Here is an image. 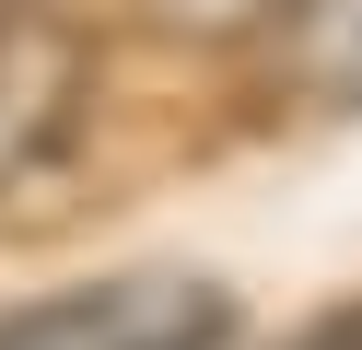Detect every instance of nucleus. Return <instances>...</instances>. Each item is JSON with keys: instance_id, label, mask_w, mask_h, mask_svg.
Listing matches in <instances>:
<instances>
[{"instance_id": "nucleus-4", "label": "nucleus", "mask_w": 362, "mask_h": 350, "mask_svg": "<svg viewBox=\"0 0 362 350\" xmlns=\"http://www.w3.org/2000/svg\"><path fill=\"white\" fill-rule=\"evenodd\" d=\"M269 12L281 0H152V23H175V35H257Z\"/></svg>"}, {"instance_id": "nucleus-2", "label": "nucleus", "mask_w": 362, "mask_h": 350, "mask_svg": "<svg viewBox=\"0 0 362 350\" xmlns=\"http://www.w3.org/2000/svg\"><path fill=\"white\" fill-rule=\"evenodd\" d=\"M94 117V35L47 0H0V199L47 187Z\"/></svg>"}, {"instance_id": "nucleus-5", "label": "nucleus", "mask_w": 362, "mask_h": 350, "mask_svg": "<svg viewBox=\"0 0 362 350\" xmlns=\"http://www.w3.org/2000/svg\"><path fill=\"white\" fill-rule=\"evenodd\" d=\"M292 350H362V303H339V315H315V327H292Z\"/></svg>"}, {"instance_id": "nucleus-3", "label": "nucleus", "mask_w": 362, "mask_h": 350, "mask_svg": "<svg viewBox=\"0 0 362 350\" xmlns=\"http://www.w3.org/2000/svg\"><path fill=\"white\" fill-rule=\"evenodd\" d=\"M269 47H281V82L327 117H362V0H281L269 12Z\"/></svg>"}, {"instance_id": "nucleus-1", "label": "nucleus", "mask_w": 362, "mask_h": 350, "mask_svg": "<svg viewBox=\"0 0 362 350\" xmlns=\"http://www.w3.org/2000/svg\"><path fill=\"white\" fill-rule=\"evenodd\" d=\"M245 303L211 269H117L0 315V350H234Z\"/></svg>"}]
</instances>
